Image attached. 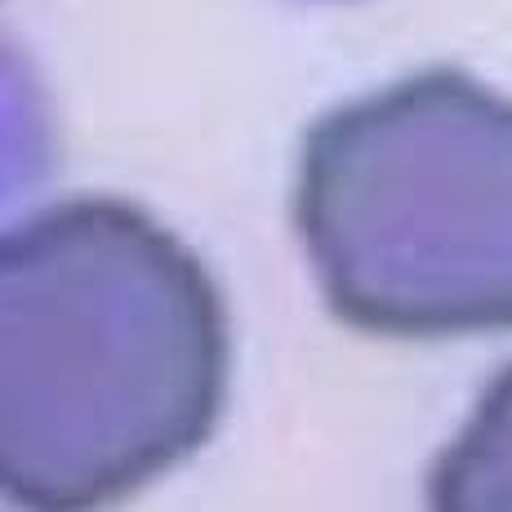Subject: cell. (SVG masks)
Instances as JSON below:
<instances>
[{
    "mask_svg": "<svg viewBox=\"0 0 512 512\" xmlns=\"http://www.w3.org/2000/svg\"><path fill=\"white\" fill-rule=\"evenodd\" d=\"M228 392L219 285L152 214L81 196L0 232V495L121 499L210 441Z\"/></svg>",
    "mask_w": 512,
    "mask_h": 512,
    "instance_id": "6da1fadb",
    "label": "cell"
},
{
    "mask_svg": "<svg viewBox=\"0 0 512 512\" xmlns=\"http://www.w3.org/2000/svg\"><path fill=\"white\" fill-rule=\"evenodd\" d=\"M303 250L348 326L446 339L512 326V103L419 72L312 125Z\"/></svg>",
    "mask_w": 512,
    "mask_h": 512,
    "instance_id": "7a4b0ae2",
    "label": "cell"
},
{
    "mask_svg": "<svg viewBox=\"0 0 512 512\" xmlns=\"http://www.w3.org/2000/svg\"><path fill=\"white\" fill-rule=\"evenodd\" d=\"M437 508H512V370L481 397L464 437L437 459L432 472Z\"/></svg>",
    "mask_w": 512,
    "mask_h": 512,
    "instance_id": "3957f363",
    "label": "cell"
}]
</instances>
